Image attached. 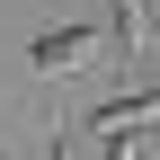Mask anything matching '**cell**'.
I'll return each instance as SVG.
<instances>
[{"instance_id":"cell-2","label":"cell","mask_w":160,"mask_h":160,"mask_svg":"<svg viewBox=\"0 0 160 160\" xmlns=\"http://www.w3.org/2000/svg\"><path fill=\"white\" fill-rule=\"evenodd\" d=\"M160 116V80H142V89H116V98H98L89 107V133H133V125H151Z\"/></svg>"},{"instance_id":"cell-1","label":"cell","mask_w":160,"mask_h":160,"mask_svg":"<svg viewBox=\"0 0 160 160\" xmlns=\"http://www.w3.org/2000/svg\"><path fill=\"white\" fill-rule=\"evenodd\" d=\"M98 53H107L98 27H45V36L27 45V71H36V80H71V71H89Z\"/></svg>"},{"instance_id":"cell-4","label":"cell","mask_w":160,"mask_h":160,"mask_svg":"<svg viewBox=\"0 0 160 160\" xmlns=\"http://www.w3.org/2000/svg\"><path fill=\"white\" fill-rule=\"evenodd\" d=\"M53 160H80V151H71V133H53Z\"/></svg>"},{"instance_id":"cell-3","label":"cell","mask_w":160,"mask_h":160,"mask_svg":"<svg viewBox=\"0 0 160 160\" xmlns=\"http://www.w3.org/2000/svg\"><path fill=\"white\" fill-rule=\"evenodd\" d=\"M142 45H151L142 0H107V53H142Z\"/></svg>"},{"instance_id":"cell-5","label":"cell","mask_w":160,"mask_h":160,"mask_svg":"<svg viewBox=\"0 0 160 160\" xmlns=\"http://www.w3.org/2000/svg\"><path fill=\"white\" fill-rule=\"evenodd\" d=\"M0 160H9V151H0Z\"/></svg>"}]
</instances>
